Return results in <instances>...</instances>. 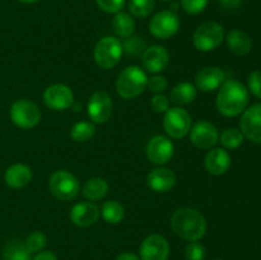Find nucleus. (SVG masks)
I'll return each mask as SVG.
<instances>
[{
  "instance_id": "obj_1",
  "label": "nucleus",
  "mask_w": 261,
  "mask_h": 260,
  "mask_svg": "<svg viewBox=\"0 0 261 260\" xmlns=\"http://www.w3.org/2000/svg\"><path fill=\"white\" fill-rule=\"evenodd\" d=\"M171 226L175 233L186 241H198L206 232L205 218L193 208H180L173 212Z\"/></svg>"
},
{
  "instance_id": "obj_2",
  "label": "nucleus",
  "mask_w": 261,
  "mask_h": 260,
  "mask_svg": "<svg viewBox=\"0 0 261 260\" xmlns=\"http://www.w3.org/2000/svg\"><path fill=\"white\" fill-rule=\"evenodd\" d=\"M249 103V92L239 81H227L217 96V109L223 116L233 117L241 114Z\"/></svg>"
},
{
  "instance_id": "obj_3",
  "label": "nucleus",
  "mask_w": 261,
  "mask_h": 260,
  "mask_svg": "<svg viewBox=\"0 0 261 260\" xmlns=\"http://www.w3.org/2000/svg\"><path fill=\"white\" fill-rule=\"evenodd\" d=\"M148 86L147 74L139 66H127L116 81V91L122 98L132 99L140 96Z\"/></svg>"
},
{
  "instance_id": "obj_4",
  "label": "nucleus",
  "mask_w": 261,
  "mask_h": 260,
  "mask_svg": "<svg viewBox=\"0 0 261 260\" xmlns=\"http://www.w3.org/2000/svg\"><path fill=\"white\" fill-rule=\"evenodd\" d=\"M224 40V28L219 23L208 20L199 25L193 36L194 46L199 51L208 53L216 50Z\"/></svg>"
},
{
  "instance_id": "obj_5",
  "label": "nucleus",
  "mask_w": 261,
  "mask_h": 260,
  "mask_svg": "<svg viewBox=\"0 0 261 260\" xmlns=\"http://www.w3.org/2000/svg\"><path fill=\"white\" fill-rule=\"evenodd\" d=\"M48 189L56 199L63 201L73 200L79 194V181L73 173L65 170L56 171L51 175Z\"/></svg>"
},
{
  "instance_id": "obj_6",
  "label": "nucleus",
  "mask_w": 261,
  "mask_h": 260,
  "mask_svg": "<svg viewBox=\"0 0 261 260\" xmlns=\"http://www.w3.org/2000/svg\"><path fill=\"white\" fill-rule=\"evenodd\" d=\"M122 56V45L116 37L101 38L94 47V60L102 69H111L119 64Z\"/></svg>"
},
{
  "instance_id": "obj_7",
  "label": "nucleus",
  "mask_w": 261,
  "mask_h": 260,
  "mask_svg": "<svg viewBox=\"0 0 261 260\" xmlns=\"http://www.w3.org/2000/svg\"><path fill=\"white\" fill-rule=\"evenodd\" d=\"M163 127L171 138L181 139L190 132L191 116L181 107L168 109L163 117Z\"/></svg>"
},
{
  "instance_id": "obj_8",
  "label": "nucleus",
  "mask_w": 261,
  "mask_h": 260,
  "mask_svg": "<svg viewBox=\"0 0 261 260\" xmlns=\"http://www.w3.org/2000/svg\"><path fill=\"white\" fill-rule=\"evenodd\" d=\"M10 119L18 127L31 129L40 122L41 111L33 102L19 99L10 107Z\"/></svg>"
},
{
  "instance_id": "obj_9",
  "label": "nucleus",
  "mask_w": 261,
  "mask_h": 260,
  "mask_svg": "<svg viewBox=\"0 0 261 260\" xmlns=\"http://www.w3.org/2000/svg\"><path fill=\"white\" fill-rule=\"evenodd\" d=\"M180 28V18L172 10H162L150 19L149 31L154 37L167 40L177 33Z\"/></svg>"
},
{
  "instance_id": "obj_10",
  "label": "nucleus",
  "mask_w": 261,
  "mask_h": 260,
  "mask_svg": "<svg viewBox=\"0 0 261 260\" xmlns=\"http://www.w3.org/2000/svg\"><path fill=\"white\" fill-rule=\"evenodd\" d=\"M88 116L94 124H105L112 114V101L109 93L103 91L94 92L88 102Z\"/></svg>"
},
{
  "instance_id": "obj_11",
  "label": "nucleus",
  "mask_w": 261,
  "mask_h": 260,
  "mask_svg": "<svg viewBox=\"0 0 261 260\" xmlns=\"http://www.w3.org/2000/svg\"><path fill=\"white\" fill-rule=\"evenodd\" d=\"M43 102L54 111H64L74 103V94L65 84H53L43 92Z\"/></svg>"
},
{
  "instance_id": "obj_12",
  "label": "nucleus",
  "mask_w": 261,
  "mask_h": 260,
  "mask_svg": "<svg viewBox=\"0 0 261 260\" xmlns=\"http://www.w3.org/2000/svg\"><path fill=\"white\" fill-rule=\"evenodd\" d=\"M173 143L163 135L153 137L147 144V157L154 165H166L173 157Z\"/></svg>"
},
{
  "instance_id": "obj_13",
  "label": "nucleus",
  "mask_w": 261,
  "mask_h": 260,
  "mask_svg": "<svg viewBox=\"0 0 261 260\" xmlns=\"http://www.w3.org/2000/svg\"><path fill=\"white\" fill-rule=\"evenodd\" d=\"M190 140L200 149H212L219 140L218 130L212 122L199 121L190 130Z\"/></svg>"
},
{
  "instance_id": "obj_14",
  "label": "nucleus",
  "mask_w": 261,
  "mask_h": 260,
  "mask_svg": "<svg viewBox=\"0 0 261 260\" xmlns=\"http://www.w3.org/2000/svg\"><path fill=\"white\" fill-rule=\"evenodd\" d=\"M170 245L161 235H150L140 245V260H167Z\"/></svg>"
},
{
  "instance_id": "obj_15",
  "label": "nucleus",
  "mask_w": 261,
  "mask_h": 260,
  "mask_svg": "<svg viewBox=\"0 0 261 260\" xmlns=\"http://www.w3.org/2000/svg\"><path fill=\"white\" fill-rule=\"evenodd\" d=\"M244 137L254 143H261V103L247 109L240 121Z\"/></svg>"
},
{
  "instance_id": "obj_16",
  "label": "nucleus",
  "mask_w": 261,
  "mask_h": 260,
  "mask_svg": "<svg viewBox=\"0 0 261 260\" xmlns=\"http://www.w3.org/2000/svg\"><path fill=\"white\" fill-rule=\"evenodd\" d=\"M143 65L148 71L153 74L165 70L170 63V54L163 46H150L145 48L142 55Z\"/></svg>"
},
{
  "instance_id": "obj_17",
  "label": "nucleus",
  "mask_w": 261,
  "mask_h": 260,
  "mask_svg": "<svg viewBox=\"0 0 261 260\" xmlns=\"http://www.w3.org/2000/svg\"><path fill=\"white\" fill-rule=\"evenodd\" d=\"M99 217V209L93 203H78L71 208L70 219L75 226L89 227L97 222Z\"/></svg>"
},
{
  "instance_id": "obj_18",
  "label": "nucleus",
  "mask_w": 261,
  "mask_h": 260,
  "mask_svg": "<svg viewBox=\"0 0 261 260\" xmlns=\"http://www.w3.org/2000/svg\"><path fill=\"white\" fill-rule=\"evenodd\" d=\"M224 83V73L217 66H208L195 76L196 88L203 92H213Z\"/></svg>"
},
{
  "instance_id": "obj_19",
  "label": "nucleus",
  "mask_w": 261,
  "mask_h": 260,
  "mask_svg": "<svg viewBox=\"0 0 261 260\" xmlns=\"http://www.w3.org/2000/svg\"><path fill=\"white\" fill-rule=\"evenodd\" d=\"M175 184L176 175L168 168H157L147 176V185L157 193H167Z\"/></svg>"
},
{
  "instance_id": "obj_20",
  "label": "nucleus",
  "mask_w": 261,
  "mask_h": 260,
  "mask_svg": "<svg viewBox=\"0 0 261 260\" xmlns=\"http://www.w3.org/2000/svg\"><path fill=\"white\" fill-rule=\"evenodd\" d=\"M231 166V155L222 148L212 149L205 157V168L209 173L216 176L224 175Z\"/></svg>"
},
{
  "instance_id": "obj_21",
  "label": "nucleus",
  "mask_w": 261,
  "mask_h": 260,
  "mask_svg": "<svg viewBox=\"0 0 261 260\" xmlns=\"http://www.w3.org/2000/svg\"><path fill=\"white\" fill-rule=\"evenodd\" d=\"M5 183L13 189H22L27 186L32 180V171L28 166L17 163L10 166L5 172Z\"/></svg>"
},
{
  "instance_id": "obj_22",
  "label": "nucleus",
  "mask_w": 261,
  "mask_h": 260,
  "mask_svg": "<svg viewBox=\"0 0 261 260\" xmlns=\"http://www.w3.org/2000/svg\"><path fill=\"white\" fill-rule=\"evenodd\" d=\"M227 45L234 55L244 56L251 51L252 41L247 33L240 30H232L227 35Z\"/></svg>"
},
{
  "instance_id": "obj_23",
  "label": "nucleus",
  "mask_w": 261,
  "mask_h": 260,
  "mask_svg": "<svg viewBox=\"0 0 261 260\" xmlns=\"http://www.w3.org/2000/svg\"><path fill=\"white\" fill-rule=\"evenodd\" d=\"M171 102L178 106L182 105H189L196 98V88L194 84L189 83V82H182L178 83L175 88L171 91L170 94Z\"/></svg>"
},
{
  "instance_id": "obj_24",
  "label": "nucleus",
  "mask_w": 261,
  "mask_h": 260,
  "mask_svg": "<svg viewBox=\"0 0 261 260\" xmlns=\"http://www.w3.org/2000/svg\"><path fill=\"white\" fill-rule=\"evenodd\" d=\"M109 191V184L101 177H93L83 186V195L89 200H99L105 198Z\"/></svg>"
},
{
  "instance_id": "obj_25",
  "label": "nucleus",
  "mask_w": 261,
  "mask_h": 260,
  "mask_svg": "<svg viewBox=\"0 0 261 260\" xmlns=\"http://www.w3.org/2000/svg\"><path fill=\"white\" fill-rule=\"evenodd\" d=\"M112 25L114 30L120 37L127 38L134 33L135 30V22L127 13H117L115 14L114 20H112Z\"/></svg>"
},
{
  "instance_id": "obj_26",
  "label": "nucleus",
  "mask_w": 261,
  "mask_h": 260,
  "mask_svg": "<svg viewBox=\"0 0 261 260\" xmlns=\"http://www.w3.org/2000/svg\"><path fill=\"white\" fill-rule=\"evenodd\" d=\"M101 213L107 223H120L124 218V206L116 200H109L102 205Z\"/></svg>"
},
{
  "instance_id": "obj_27",
  "label": "nucleus",
  "mask_w": 261,
  "mask_h": 260,
  "mask_svg": "<svg viewBox=\"0 0 261 260\" xmlns=\"http://www.w3.org/2000/svg\"><path fill=\"white\" fill-rule=\"evenodd\" d=\"M31 255L32 254L28 251L25 244L20 241H12L3 251L4 260H32Z\"/></svg>"
},
{
  "instance_id": "obj_28",
  "label": "nucleus",
  "mask_w": 261,
  "mask_h": 260,
  "mask_svg": "<svg viewBox=\"0 0 261 260\" xmlns=\"http://www.w3.org/2000/svg\"><path fill=\"white\" fill-rule=\"evenodd\" d=\"M94 133H96V127H94V125L92 122L81 121L76 122L71 127L70 137L75 142H87V140L93 137Z\"/></svg>"
},
{
  "instance_id": "obj_29",
  "label": "nucleus",
  "mask_w": 261,
  "mask_h": 260,
  "mask_svg": "<svg viewBox=\"0 0 261 260\" xmlns=\"http://www.w3.org/2000/svg\"><path fill=\"white\" fill-rule=\"evenodd\" d=\"M244 134L241 133V130H237L234 127H229V129H226L223 133H222L221 140L222 145L227 149H236V148L241 147L242 143H244Z\"/></svg>"
},
{
  "instance_id": "obj_30",
  "label": "nucleus",
  "mask_w": 261,
  "mask_h": 260,
  "mask_svg": "<svg viewBox=\"0 0 261 260\" xmlns=\"http://www.w3.org/2000/svg\"><path fill=\"white\" fill-rule=\"evenodd\" d=\"M122 45V51L127 54L130 56H139L143 55V53L147 48V42H145L144 38L138 37V36H130V37L125 38Z\"/></svg>"
},
{
  "instance_id": "obj_31",
  "label": "nucleus",
  "mask_w": 261,
  "mask_h": 260,
  "mask_svg": "<svg viewBox=\"0 0 261 260\" xmlns=\"http://www.w3.org/2000/svg\"><path fill=\"white\" fill-rule=\"evenodd\" d=\"M155 0H130L129 10L134 17L145 18L154 10Z\"/></svg>"
},
{
  "instance_id": "obj_32",
  "label": "nucleus",
  "mask_w": 261,
  "mask_h": 260,
  "mask_svg": "<svg viewBox=\"0 0 261 260\" xmlns=\"http://www.w3.org/2000/svg\"><path fill=\"white\" fill-rule=\"evenodd\" d=\"M24 244L31 254L41 252L43 250V247L46 246V244H47V237H46V235L41 231L32 232V233L27 237Z\"/></svg>"
},
{
  "instance_id": "obj_33",
  "label": "nucleus",
  "mask_w": 261,
  "mask_h": 260,
  "mask_svg": "<svg viewBox=\"0 0 261 260\" xmlns=\"http://www.w3.org/2000/svg\"><path fill=\"white\" fill-rule=\"evenodd\" d=\"M186 260H204L205 257V249L198 241H190V244L185 247Z\"/></svg>"
},
{
  "instance_id": "obj_34",
  "label": "nucleus",
  "mask_w": 261,
  "mask_h": 260,
  "mask_svg": "<svg viewBox=\"0 0 261 260\" xmlns=\"http://www.w3.org/2000/svg\"><path fill=\"white\" fill-rule=\"evenodd\" d=\"M209 0H181L184 10L189 14H199L203 12L208 5Z\"/></svg>"
},
{
  "instance_id": "obj_35",
  "label": "nucleus",
  "mask_w": 261,
  "mask_h": 260,
  "mask_svg": "<svg viewBox=\"0 0 261 260\" xmlns=\"http://www.w3.org/2000/svg\"><path fill=\"white\" fill-rule=\"evenodd\" d=\"M96 3L103 12L111 14L120 13L125 5V0H96Z\"/></svg>"
},
{
  "instance_id": "obj_36",
  "label": "nucleus",
  "mask_w": 261,
  "mask_h": 260,
  "mask_svg": "<svg viewBox=\"0 0 261 260\" xmlns=\"http://www.w3.org/2000/svg\"><path fill=\"white\" fill-rule=\"evenodd\" d=\"M167 79L162 75H154L150 79H148V88L155 94H160L161 92L165 91L167 88Z\"/></svg>"
},
{
  "instance_id": "obj_37",
  "label": "nucleus",
  "mask_w": 261,
  "mask_h": 260,
  "mask_svg": "<svg viewBox=\"0 0 261 260\" xmlns=\"http://www.w3.org/2000/svg\"><path fill=\"white\" fill-rule=\"evenodd\" d=\"M249 89L254 96L261 98V71H252L249 76Z\"/></svg>"
},
{
  "instance_id": "obj_38",
  "label": "nucleus",
  "mask_w": 261,
  "mask_h": 260,
  "mask_svg": "<svg viewBox=\"0 0 261 260\" xmlns=\"http://www.w3.org/2000/svg\"><path fill=\"white\" fill-rule=\"evenodd\" d=\"M150 106H152V109L154 110L157 114H162V112H166L168 110V107H170V101H168L167 97L163 96V94H155L152 98V101H150Z\"/></svg>"
},
{
  "instance_id": "obj_39",
  "label": "nucleus",
  "mask_w": 261,
  "mask_h": 260,
  "mask_svg": "<svg viewBox=\"0 0 261 260\" xmlns=\"http://www.w3.org/2000/svg\"><path fill=\"white\" fill-rule=\"evenodd\" d=\"M218 3L221 4V7L224 8V9L232 10L239 8L240 5H241L242 0H218Z\"/></svg>"
},
{
  "instance_id": "obj_40",
  "label": "nucleus",
  "mask_w": 261,
  "mask_h": 260,
  "mask_svg": "<svg viewBox=\"0 0 261 260\" xmlns=\"http://www.w3.org/2000/svg\"><path fill=\"white\" fill-rule=\"evenodd\" d=\"M33 260H58V257L51 251H41L36 255Z\"/></svg>"
},
{
  "instance_id": "obj_41",
  "label": "nucleus",
  "mask_w": 261,
  "mask_h": 260,
  "mask_svg": "<svg viewBox=\"0 0 261 260\" xmlns=\"http://www.w3.org/2000/svg\"><path fill=\"white\" fill-rule=\"evenodd\" d=\"M116 260H140V257L133 252H122L116 257Z\"/></svg>"
},
{
  "instance_id": "obj_42",
  "label": "nucleus",
  "mask_w": 261,
  "mask_h": 260,
  "mask_svg": "<svg viewBox=\"0 0 261 260\" xmlns=\"http://www.w3.org/2000/svg\"><path fill=\"white\" fill-rule=\"evenodd\" d=\"M71 107H73V109H74V111H81V109H82L81 105L75 103V102H74V103L71 105Z\"/></svg>"
},
{
  "instance_id": "obj_43",
  "label": "nucleus",
  "mask_w": 261,
  "mask_h": 260,
  "mask_svg": "<svg viewBox=\"0 0 261 260\" xmlns=\"http://www.w3.org/2000/svg\"><path fill=\"white\" fill-rule=\"evenodd\" d=\"M19 2L24 3V4H32V3H36L37 0H19Z\"/></svg>"
},
{
  "instance_id": "obj_44",
  "label": "nucleus",
  "mask_w": 261,
  "mask_h": 260,
  "mask_svg": "<svg viewBox=\"0 0 261 260\" xmlns=\"http://www.w3.org/2000/svg\"><path fill=\"white\" fill-rule=\"evenodd\" d=\"M163 2H168V0H163Z\"/></svg>"
},
{
  "instance_id": "obj_45",
  "label": "nucleus",
  "mask_w": 261,
  "mask_h": 260,
  "mask_svg": "<svg viewBox=\"0 0 261 260\" xmlns=\"http://www.w3.org/2000/svg\"><path fill=\"white\" fill-rule=\"evenodd\" d=\"M217 260H221V259H217Z\"/></svg>"
}]
</instances>
